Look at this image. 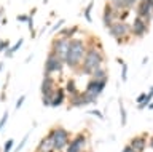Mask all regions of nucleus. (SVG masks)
Segmentation results:
<instances>
[{
    "instance_id": "f257e3e1",
    "label": "nucleus",
    "mask_w": 153,
    "mask_h": 152,
    "mask_svg": "<svg viewBox=\"0 0 153 152\" xmlns=\"http://www.w3.org/2000/svg\"><path fill=\"white\" fill-rule=\"evenodd\" d=\"M104 64H105V55H104L102 45L99 43L97 39H96L94 45L88 43V51H86L83 63H81L80 69H78V74L80 75H89L91 77V74H93L94 70L104 67Z\"/></svg>"
},
{
    "instance_id": "f03ea898",
    "label": "nucleus",
    "mask_w": 153,
    "mask_h": 152,
    "mask_svg": "<svg viewBox=\"0 0 153 152\" xmlns=\"http://www.w3.org/2000/svg\"><path fill=\"white\" fill-rule=\"evenodd\" d=\"M88 51V43L81 39V37H75L69 42V48L64 56V64L69 67L70 70H78L83 58Z\"/></svg>"
},
{
    "instance_id": "7ed1b4c3",
    "label": "nucleus",
    "mask_w": 153,
    "mask_h": 152,
    "mask_svg": "<svg viewBox=\"0 0 153 152\" xmlns=\"http://www.w3.org/2000/svg\"><path fill=\"white\" fill-rule=\"evenodd\" d=\"M46 136L51 139V142H53V146H54V151H56V152H64L65 147L69 146L70 139H72L69 130H65V128L61 127V125H56V127L50 128V131H48Z\"/></svg>"
},
{
    "instance_id": "20e7f679",
    "label": "nucleus",
    "mask_w": 153,
    "mask_h": 152,
    "mask_svg": "<svg viewBox=\"0 0 153 152\" xmlns=\"http://www.w3.org/2000/svg\"><path fill=\"white\" fill-rule=\"evenodd\" d=\"M107 31H108L110 37H113V39L117 40L118 45L128 43V42L131 40V24H128V22H124V21L113 22Z\"/></svg>"
},
{
    "instance_id": "39448f33",
    "label": "nucleus",
    "mask_w": 153,
    "mask_h": 152,
    "mask_svg": "<svg viewBox=\"0 0 153 152\" xmlns=\"http://www.w3.org/2000/svg\"><path fill=\"white\" fill-rule=\"evenodd\" d=\"M56 88H57L56 80L53 79L51 75H43L42 87H40V91H42V103H43V106L51 107L53 99H54V91H56Z\"/></svg>"
},
{
    "instance_id": "423d86ee",
    "label": "nucleus",
    "mask_w": 153,
    "mask_h": 152,
    "mask_svg": "<svg viewBox=\"0 0 153 152\" xmlns=\"http://www.w3.org/2000/svg\"><path fill=\"white\" fill-rule=\"evenodd\" d=\"M64 59L56 56L54 53H48L46 59H45V66H43V75H51L53 74H61L62 69H64Z\"/></svg>"
},
{
    "instance_id": "0eeeda50",
    "label": "nucleus",
    "mask_w": 153,
    "mask_h": 152,
    "mask_svg": "<svg viewBox=\"0 0 153 152\" xmlns=\"http://www.w3.org/2000/svg\"><path fill=\"white\" fill-rule=\"evenodd\" d=\"M86 146H88V135L86 131H81L70 139L69 146L65 147V152H83L86 151Z\"/></svg>"
},
{
    "instance_id": "6e6552de",
    "label": "nucleus",
    "mask_w": 153,
    "mask_h": 152,
    "mask_svg": "<svg viewBox=\"0 0 153 152\" xmlns=\"http://www.w3.org/2000/svg\"><path fill=\"white\" fill-rule=\"evenodd\" d=\"M150 31V22H147L142 18H134V21L131 22V35L136 37V39H142L145 37Z\"/></svg>"
},
{
    "instance_id": "1a4fd4ad",
    "label": "nucleus",
    "mask_w": 153,
    "mask_h": 152,
    "mask_svg": "<svg viewBox=\"0 0 153 152\" xmlns=\"http://www.w3.org/2000/svg\"><path fill=\"white\" fill-rule=\"evenodd\" d=\"M136 16L145 19L147 22L153 21V13H152V0H140L136 5Z\"/></svg>"
},
{
    "instance_id": "9d476101",
    "label": "nucleus",
    "mask_w": 153,
    "mask_h": 152,
    "mask_svg": "<svg viewBox=\"0 0 153 152\" xmlns=\"http://www.w3.org/2000/svg\"><path fill=\"white\" fill-rule=\"evenodd\" d=\"M69 42L70 40H65V39H62V37H54V39L51 40V45H50V51L51 53H54L56 56H59V58L64 59V56L67 53V48H69Z\"/></svg>"
},
{
    "instance_id": "9b49d317",
    "label": "nucleus",
    "mask_w": 153,
    "mask_h": 152,
    "mask_svg": "<svg viewBox=\"0 0 153 152\" xmlns=\"http://www.w3.org/2000/svg\"><path fill=\"white\" fill-rule=\"evenodd\" d=\"M148 138H150V135L147 131H143L140 135L132 136L131 141H129V146L134 149V152H145L148 146Z\"/></svg>"
},
{
    "instance_id": "f8f14e48",
    "label": "nucleus",
    "mask_w": 153,
    "mask_h": 152,
    "mask_svg": "<svg viewBox=\"0 0 153 152\" xmlns=\"http://www.w3.org/2000/svg\"><path fill=\"white\" fill-rule=\"evenodd\" d=\"M105 87H107V80H94V79H89L88 83L85 87V91H88L91 94H94L96 98H99L100 94L104 93Z\"/></svg>"
},
{
    "instance_id": "ddd939ff",
    "label": "nucleus",
    "mask_w": 153,
    "mask_h": 152,
    "mask_svg": "<svg viewBox=\"0 0 153 152\" xmlns=\"http://www.w3.org/2000/svg\"><path fill=\"white\" fill-rule=\"evenodd\" d=\"M113 22H117V11H115L113 8L110 7L108 2H105L104 11H102V24H104L105 29H108V27L113 24Z\"/></svg>"
},
{
    "instance_id": "4468645a",
    "label": "nucleus",
    "mask_w": 153,
    "mask_h": 152,
    "mask_svg": "<svg viewBox=\"0 0 153 152\" xmlns=\"http://www.w3.org/2000/svg\"><path fill=\"white\" fill-rule=\"evenodd\" d=\"M67 101H69V109H72V107H85V106H88V103H86V99H85L83 91H76L75 94H72V96H67Z\"/></svg>"
},
{
    "instance_id": "2eb2a0df",
    "label": "nucleus",
    "mask_w": 153,
    "mask_h": 152,
    "mask_svg": "<svg viewBox=\"0 0 153 152\" xmlns=\"http://www.w3.org/2000/svg\"><path fill=\"white\" fill-rule=\"evenodd\" d=\"M80 31V26L78 24H74V26H69V27H62V29L57 32V37H62L65 40H72L75 39V35L78 34Z\"/></svg>"
},
{
    "instance_id": "dca6fc26",
    "label": "nucleus",
    "mask_w": 153,
    "mask_h": 152,
    "mask_svg": "<svg viewBox=\"0 0 153 152\" xmlns=\"http://www.w3.org/2000/svg\"><path fill=\"white\" fill-rule=\"evenodd\" d=\"M65 101H67V94H65L64 87H57L56 91H54V99H53L51 107H59V106H62Z\"/></svg>"
},
{
    "instance_id": "f3484780",
    "label": "nucleus",
    "mask_w": 153,
    "mask_h": 152,
    "mask_svg": "<svg viewBox=\"0 0 153 152\" xmlns=\"http://www.w3.org/2000/svg\"><path fill=\"white\" fill-rule=\"evenodd\" d=\"M35 152H56V151H54V146H53V142H51L50 138H48V136H43L42 139L38 141Z\"/></svg>"
},
{
    "instance_id": "a211bd4d",
    "label": "nucleus",
    "mask_w": 153,
    "mask_h": 152,
    "mask_svg": "<svg viewBox=\"0 0 153 152\" xmlns=\"http://www.w3.org/2000/svg\"><path fill=\"white\" fill-rule=\"evenodd\" d=\"M64 90H65V94H67V96H72V94H75L76 91H80L78 87H76L75 79H67V82H65V85H64Z\"/></svg>"
},
{
    "instance_id": "6ab92c4d",
    "label": "nucleus",
    "mask_w": 153,
    "mask_h": 152,
    "mask_svg": "<svg viewBox=\"0 0 153 152\" xmlns=\"http://www.w3.org/2000/svg\"><path fill=\"white\" fill-rule=\"evenodd\" d=\"M89 79H94V80H108V70H107V67H100L97 70H94V72L91 74Z\"/></svg>"
},
{
    "instance_id": "aec40b11",
    "label": "nucleus",
    "mask_w": 153,
    "mask_h": 152,
    "mask_svg": "<svg viewBox=\"0 0 153 152\" xmlns=\"http://www.w3.org/2000/svg\"><path fill=\"white\" fill-rule=\"evenodd\" d=\"M22 43H24V39H18L14 45H10V48L3 53V55H5V58H11V56H13V55L16 53V51L22 46Z\"/></svg>"
},
{
    "instance_id": "412c9836",
    "label": "nucleus",
    "mask_w": 153,
    "mask_h": 152,
    "mask_svg": "<svg viewBox=\"0 0 153 152\" xmlns=\"http://www.w3.org/2000/svg\"><path fill=\"white\" fill-rule=\"evenodd\" d=\"M118 106H120V115H121V127H126V122H128V111L124 107V103L120 99L118 101Z\"/></svg>"
},
{
    "instance_id": "4be33fe9",
    "label": "nucleus",
    "mask_w": 153,
    "mask_h": 152,
    "mask_svg": "<svg viewBox=\"0 0 153 152\" xmlns=\"http://www.w3.org/2000/svg\"><path fill=\"white\" fill-rule=\"evenodd\" d=\"M93 8H94V2H89L88 3V7L83 10V16H85V19H86V22H93V16H91V11H93Z\"/></svg>"
},
{
    "instance_id": "5701e85b",
    "label": "nucleus",
    "mask_w": 153,
    "mask_h": 152,
    "mask_svg": "<svg viewBox=\"0 0 153 152\" xmlns=\"http://www.w3.org/2000/svg\"><path fill=\"white\" fill-rule=\"evenodd\" d=\"M37 8H32L30 13H29V19H27V26H29V31H30L32 37H35V27H33V15H35Z\"/></svg>"
},
{
    "instance_id": "b1692460",
    "label": "nucleus",
    "mask_w": 153,
    "mask_h": 152,
    "mask_svg": "<svg viewBox=\"0 0 153 152\" xmlns=\"http://www.w3.org/2000/svg\"><path fill=\"white\" fill-rule=\"evenodd\" d=\"M83 94H85V99H86V103H88V106H89V104H97V99L99 98H96L94 94L85 91V90H83Z\"/></svg>"
},
{
    "instance_id": "393cba45",
    "label": "nucleus",
    "mask_w": 153,
    "mask_h": 152,
    "mask_svg": "<svg viewBox=\"0 0 153 152\" xmlns=\"http://www.w3.org/2000/svg\"><path fill=\"white\" fill-rule=\"evenodd\" d=\"M13 146H14V139H13V138H10V139L5 141L3 151H2V152H11V151H13Z\"/></svg>"
},
{
    "instance_id": "a878e982",
    "label": "nucleus",
    "mask_w": 153,
    "mask_h": 152,
    "mask_svg": "<svg viewBox=\"0 0 153 152\" xmlns=\"http://www.w3.org/2000/svg\"><path fill=\"white\" fill-rule=\"evenodd\" d=\"M29 135H30V133H26V136H24L22 139H21V142H19V144L16 146V149H14L13 152H21V151H22V147L26 146V142L29 141Z\"/></svg>"
},
{
    "instance_id": "bb28decb",
    "label": "nucleus",
    "mask_w": 153,
    "mask_h": 152,
    "mask_svg": "<svg viewBox=\"0 0 153 152\" xmlns=\"http://www.w3.org/2000/svg\"><path fill=\"white\" fill-rule=\"evenodd\" d=\"M64 22H65V19H57L56 24L51 27V32H53V34H54V32H59V31L62 29V26H64Z\"/></svg>"
},
{
    "instance_id": "cd10ccee",
    "label": "nucleus",
    "mask_w": 153,
    "mask_h": 152,
    "mask_svg": "<svg viewBox=\"0 0 153 152\" xmlns=\"http://www.w3.org/2000/svg\"><path fill=\"white\" fill-rule=\"evenodd\" d=\"M8 48H10V40H7V39L0 40V53H5Z\"/></svg>"
},
{
    "instance_id": "c85d7f7f",
    "label": "nucleus",
    "mask_w": 153,
    "mask_h": 152,
    "mask_svg": "<svg viewBox=\"0 0 153 152\" xmlns=\"http://www.w3.org/2000/svg\"><path fill=\"white\" fill-rule=\"evenodd\" d=\"M128 80V64H121V82Z\"/></svg>"
},
{
    "instance_id": "c756f323",
    "label": "nucleus",
    "mask_w": 153,
    "mask_h": 152,
    "mask_svg": "<svg viewBox=\"0 0 153 152\" xmlns=\"http://www.w3.org/2000/svg\"><path fill=\"white\" fill-rule=\"evenodd\" d=\"M7 122H8V111H5L2 118H0V131L3 130V127H5V123H7Z\"/></svg>"
},
{
    "instance_id": "7c9ffc66",
    "label": "nucleus",
    "mask_w": 153,
    "mask_h": 152,
    "mask_svg": "<svg viewBox=\"0 0 153 152\" xmlns=\"http://www.w3.org/2000/svg\"><path fill=\"white\" fill-rule=\"evenodd\" d=\"M24 101H26V94H21V96L18 98V101H16V106H14V109H16V111H19V109H21V106L24 104Z\"/></svg>"
},
{
    "instance_id": "2f4dec72",
    "label": "nucleus",
    "mask_w": 153,
    "mask_h": 152,
    "mask_svg": "<svg viewBox=\"0 0 153 152\" xmlns=\"http://www.w3.org/2000/svg\"><path fill=\"white\" fill-rule=\"evenodd\" d=\"M88 114H91V115H94V117L100 118V120H104V114L100 112V111H97V109H91V111H89Z\"/></svg>"
},
{
    "instance_id": "473e14b6",
    "label": "nucleus",
    "mask_w": 153,
    "mask_h": 152,
    "mask_svg": "<svg viewBox=\"0 0 153 152\" xmlns=\"http://www.w3.org/2000/svg\"><path fill=\"white\" fill-rule=\"evenodd\" d=\"M16 19H18L19 22H27L29 15H26V13H22V15H18V16H16Z\"/></svg>"
},
{
    "instance_id": "72a5a7b5",
    "label": "nucleus",
    "mask_w": 153,
    "mask_h": 152,
    "mask_svg": "<svg viewBox=\"0 0 153 152\" xmlns=\"http://www.w3.org/2000/svg\"><path fill=\"white\" fill-rule=\"evenodd\" d=\"M145 96H147V93H140V94H139V96L136 98V103H137V106H139L140 103H143V99H145Z\"/></svg>"
},
{
    "instance_id": "f704fd0d",
    "label": "nucleus",
    "mask_w": 153,
    "mask_h": 152,
    "mask_svg": "<svg viewBox=\"0 0 153 152\" xmlns=\"http://www.w3.org/2000/svg\"><path fill=\"white\" fill-rule=\"evenodd\" d=\"M121 152H134V149H132V147L129 146V144H126V146L123 147V151H121Z\"/></svg>"
},
{
    "instance_id": "c9c22d12",
    "label": "nucleus",
    "mask_w": 153,
    "mask_h": 152,
    "mask_svg": "<svg viewBox=\"0 0 153 152\" xmlns=\"http://www.w3.org/2000/svg\"><path fill=\"white\" fill-rule=\"evenodd\" d=\"M148 144H150L152 151H153V136H150V138H148Z\"/></svg>"
},
{
    "instance_id": "e433bc0d",
    "label": "nucleus",
    "mask_w": 153,
    "mask_h": 152,
    "mask_svg": "<svg viewBox=\"0 0 153 152\" xmlns=\"http://www.w3.org/2000/svg\"><path fill=\"white\" fill-rule=\"evenodd\" d=\"M3 13H5V8H3V7H0V21H2V16H3Z\"/></svg>"
},
{
    "instance_id": "4c0bfd02",
    "label": "nucleus",
    "mask_w": 153,
    "mask_h": 152,
    "mask_svg": "<svg viewBox=\"0 0 153 152\" xmlns=\"http://www.w3.org/2000/svg\"><path fill=\"white\" fill-rule=\"evenodd\" d=\"M148 109H152V111H153V101H152L150 104H148Z\"/></svg>"
},
{
    "instance_id": "58836bf2",
    "label": "nucleus",
    "mask_w": 153,
    "mask_h": 152,
    "mask_svg": "<svg viewBox=\"0 0 153 152\" xmlns=\"http://www.w3.org/2000/svg\"><path fill=\"white\" fill-rule=\"evenodd\" d=\"M2 69H3V63L0 61V70H2Z\"/></svg>"
},
{
    "instance_id": "ea45409f",
    "label": "nucleus",
    "mask_w": 153,
    "mask_h": 152,
    "mask_svg": "<svg viewBox=\"0 0 153 152\" xmlns=\"http://www.w3.org/2000/svg\"><path fill=\"white\" fill-rule=\"evenodd\" d=\"M83 152H91V151H83Z\"/></svg>"
}]
</instances>
